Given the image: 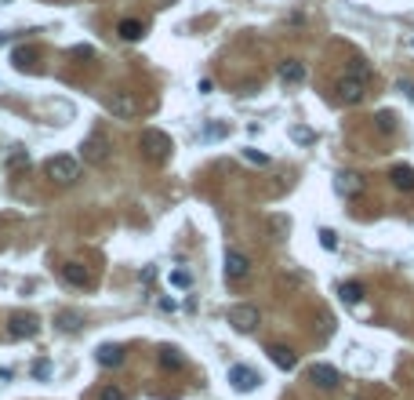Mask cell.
<instances>
[{
    "mask_svg": "<svg viewBox=\"0 0 414 400\" xmlns=\"http://www.w3.org/2000/svg\"><path fill=\"white\" fill-rule=\"evenodd\" d=\"M44 171H47V179H51V182L73 186L76 179H81V160H76V157H51L44 164Z\"/></svg>",
    "mask_w": 414,
    "mask_h": 400,
    "instance_id": "obj_1",
    "label": "cell"
},
{
    "mask_svg": "<svg viewBox=\"0 0 414 400\" xmlns=\"http://www.w3.org/2000/svg\"><path fill=\"white\" fill-rule=\"evenodd\" d=\"M171 135L156 131V127H149V131H142V157L153 160V164H164V160L171 157Z\"/></svg>",
    "mask_w": 414,
    "mask_h": 400,
    "instance_id": "obj_2",
    "label": "cell"
},
{
    "mask_svg": "<svg viewBox=\"0 0 414 400\" xmlns=\"http://www.w3.org/2000/svg\"><path fill=\"white\" fill-rule=\"evenodd\" d=\"M229 324H233L236 331L251 335L254 328L262 324V313H258V306H251V302H244V306H233V310H229Z\"/></svg>",
    "mask_w": 414,
    "mask_h": 400,
    "instance_id": "obj_3",
    "label": "cell"
},
{
    "mask_svg": "<svg viewBox=\"0 0 414 400\" xmlns=\"http://www.w3.org/2000/svg\"><path fill=\"white\" fill-rule=\"evenodd\" d=\"M81 153H84V164H94V168L106 164V160H109V138H106L102 131H94L84 146H81Z\"/></svg>",
    "mask_w": 414,
    "mask_h": 400,
    "instance_id": "obj_4",
    "label": "cell"
},
{
    "mask_svg": "<svg viewBox=\"0 0 414 400\" xmlns=\"http://www.w3.org/2000/svg\"><path fill=\"white\" fill-rule=\"evenodd\" d=\"M37 331H40V320L33 313H15L8 320V335H11V339H33Z\"/></svg>",
    "mask_w": 414,
    "mask_h": 400,
    "instance_id": "obj_5",
    "label": "cell"
},
{
    "mask_svg": "<svg viewBox=\"0 0 414 400\" xmlns=\"http://www.w3.org/2000/svg\"><path fill=\"white\" fill-rule=\"evenodd\" d=\"M306 375H309V382L316 390H338V382H342L338 367H331V364H313Z\"/></svg>",
    "mask_w": 414,
    "mask_h": 400,
    "instance_id": "obj_6",
    "label": "cell"
},
{
    "mask_svg": "<svg viewBox=\"0 0 414 400\" xmlns=\"http://www.w3.org/2000/svg\"><path fill=\"white\" fill-rule=\"evenodd\" d=\"M109 113L113 117H120V120H131L135 113H138V102H135V95H127V91H113L109 95Z\"/></svg>",
    "mask_w": 414,
    "mask_h": 400,
    "instance_id": "obj_7",
    "label": "cell"
},
{
    "mask_svg": "<svg viewBox=\"0 0 414 400\" xmlns=\"http://www.w3.org/2000/svg\"><path fill=\"white\" fill-rule=\"evenodd\" d=\"M229 382H233V390H236V393H251V390H258V386H262L258 371H251V367H244V364L229 367Z\"/></svg>",
    "mask_w": 414,
    "mask_h": 400,
    "instance_id": "obj_8",
    "label": "cell"
},
{
    "mask_svg": "<svg viewBox=\"0 0 414 400\" xmlns=\"http://www.w3.org/2000/svg\"><path fill=\"white\" fill-rule=\"evenodd\" d=\"M247 273H251L247 255H244V251H236V248H229V251H226V277L236 284V280H244Z\"/></svg>",
    "mask_w": 414,
    "mask_h": 400,
    "instance_id": "obj_9",
    "label": "cell"
},
{
    "mask_svg": "<svg viewBox=\"0 0 414 400\" xmlns=\"http://www.w3.org/2000/svg\"><path fill=\"white\" fill-rule=\"evenodd\" d=\"M265 353H269V360H273V364L280 367V371H295V367H298V357H295V349H291V346L269 342V349H265Z\"/></svg>",
    "mask_w": 414,
    "mask_h": 400,
    "instance_id": "obj_10",
    "label": "cell"
},
{
    "mask_svg": "<svg viewBox=\"0 0 414 400\" xmlns=\"http://www.w3.org/2000/svg\"><path fill=\"white\" fill-rule=\"evenodd\" d=\"M360 99H363V80L342 77V80H338V102H342V106H356Z\"/></svg>",
    "mask_w": 414,
    "mask_h": 400,
    "instance_id": "obj_11",
    "label": "cell"
},
{
    "mask_svg": "<svg viewBox=\"0 0 414 400\" xmlns=\"http://www.w3.org/2000/svg\"><path fill=\"white\" fill-rule=\"evenodd\" d=\"M62 277H66V284H73V287H91L94 284V273L81 262H66L62 266Z\"/></svg>",
    "mask_w": 414,
    "mask_h": 400,
    "instance_id": "obj_12",
    "label": "cell"
},
{
    "mask_svg": "<svg viewBox=\"0 0 414 400\" xmlns=\"http://www.w3.org/2000/svg\"><path fill=\"white\" fill-rule=\"evenodd\" d=\"M334 189H338L342 197H356L363 189V182H360L356 171H338V175H334Z\"/></svg>",
    "mask_w": 414,
    "mask_h": 400,
    "instance_id": "obj_13",
    "label": "cell"
},
{
    "mask_svg": "<svg viewBox=\"0 0 414 400\" xmlns=\"http://www.w3.org/2000/svg\"><path fill=\"white\" fill-rule=\"evenodd\" d=\"M276 77L283 80V84H301V80H306V66H301L298 58H288V62H280Z\"/></svg>",
    "mask_w": 414,
    "mask_h": 400,
    "instance_id": "obj_14",
    "label": "cell"
},
{
    "mask_svg": "<svg viewBox=\"0 0 414 400\" xmlns=\"http://www.w3.org/2000/svg\"><path fill=\"white\" fill-rule=\"evenodd\" d=\"M94 360H99L102 367H117V364H124V346H117V342H106V346H99V353H94Z\"/></svg>",
    "mask_w": 414,
    "mask_h": 400,
    "instance_id": "obj_15",
    "label": "cell"
},
{
    "mask_svg": "<svg viewBox=\"0 0 414 400\" xmlns=\"http://www.w3.org/2000/svg\"><path fill=\"white\" fill-rule=\"evenodd\" d=\"M389 179H392V186H396V189H404V193H414V168L396 164V168L389 171Z\"/></svg>",
    "mask_w": 414,
    "mask_h": 400,
    "instance_id": "obj_16",
    "label": "cell"
},
{
    "mask_svg": "<svg viewBox=\"0 0 414 400\" xmlns=\"http://www.w3.org/2000/svg\"><path fill=\"white\" fill-rule=\"evenodd\" d=\"M117 33H120L124 40H142V37H146V26H142L138 19H124V22L117 26Z\"/></svg>",
    "mask_w": 414,
    "mask_h": 400,
    "instance_id": "obj_17",
    "label": "cell"
},
{
    "mask_svg": "<svg viewBox=\"0 0 414 400\" xmlns=\"http://www.w3.org/2000/svg\"><path fill=\"white\" fill-rule=\"evenodd\" d=\"M338 298L349 302V306H356V302L363 298V287H360L356 280H345V284H338Z\"/></svg>",
    "mask_w": 414,
    "mask_h": 400,
    "instance_id": "obj_18",
    "label": "cell"
},
{
    "mask_svg": "<svg viewBox=\"0 0 414 400\" xmlns=\"http://www.w3.org/2000/svg\"><path fill=\"white\" fill-rule=\"evenodd\" d=\"M160 364L167 367V371H179V367H182L185 360L179 357V349H171V346H164V349H160Z\"/></svg>",
    "mask_w": 414,
    "mask_h": 400,
    "instance_id": "obj_19",
    "label": "cell"
},
{
    "mask_svg": "<svg viewBox=\"0 0 414 400\" xmlns=\"http://www.w3.org/2000/svg\"><path fill=\"white\" fill-rule=\"evenodd\" d=\"M291 138L301 142V146H313V142H316V131H313V127H306V124H295V127H291Z\"/></svg>",
    "mask_w": 414,
    "mask_h": 400,
    "instance_id": "obj_20",
    "label": "cell"
},
{
    "mask_svg": "<svg viewBox=\"0 0 414 400\" xmlns=\"http://www.w3.org/2000/svg\"><path fill=\"white\" fill-rule=\"evenodd\" d=\"M58 328L62 331H76V328H81V313H73V310L58 313Z\"/></svg>",
    "mask_w": 414,
    "mask_h": 400,
    "instance_id": "obj_21",
    "label": "cell"
},
{
    "mask_svg": "<svg viewBox=\"0 0 414 400\" xmlns=\"http://www.w3.org/2000/svg\"><path fill=\"white\" fill-rule=\"evenodd\" d=\"M378 131H396V113H389V109H381V113L374 117Z\"/></svg>",
    "mask_w": 414,
    "mask_h": 400,
    "instance_id": "obj_22",
    "label": "cell"
},
{
    "mask_svg": "<svg viewBox=\"0 0 414 400\" xmlns=\"http://www.w3.org/2000/svg\"><path fill=\"white\" fill-rule=\"evenodd\" d=\"M320 248L324 251H338V233H334V230H320Z\"/></svg>",
    "mask_w": 414,
    "mask_h": 400,
    "instance_id": "obj_23",
    "label": "cell"
},
{
    "mask_svg": "<svg viewBox=\"0 0 414 400\" xmlns=\"http://www.w3.org/2000/svg\"><path fill=\"white\" fill-rule=\"evenodd\" d=\"M99 400H127V393L120 386H102L99 390Z\"/></svg>",
    "mask_w": 414,
    "mask_h": 400,
    "instance_id": "obj_24",
    "label": "cell"
},
{
    "mask_svg": "<svg viewBox=\"0 0 414 400\" xmlns=\"http://www.w3.org/2000/svg\"><path fill=\"white\" fill-rule=\"evenodd\" d=\"M171 284H174V287H193V273H185V269H174V273H171Z\"/></svg>",
    "mask_w": 414,
    "mask_h": 400,
    "instance_id": "obj_25",
    "label": "cell"
},
{
    "mask_svg": "<svg viewBox=\"0 0 414 400\" xmlns=\"http://www.w3.org/2000/svg\"><path fill=\"white\" fill-rule=\"evenodd\" d=\"M244 157L251 160V164H269V157H265L262 150H244Z\"/></svg>",
    "mask_w": 414,
    "mask_h": 400,
    "instance_id": "obj_26",
    "label": "cell"
},
{
    "mask_svg": "<svg viewBox=\"0 0 414 400\" xmlns=\"http://www.w3.org/2000/svg\"><path fill=\"white\" fill-rule=\"evenodd\" d=\"M400 91L407 95V99H414V84H411V80H400Z\"/></svg>",
    "mask_w": 414,
    "mask_h": 400,
    "instance_id": "obj_27",
    "label": "cell"
},
{
    "mask_svg": "<svg viewBox=\"0 0 414 400\" xmlns=\"http://www.w3.org/2000/svg\"><path fill=\"white\" fill-rule=\"evenodd\" d=\"M11 378V371H4V367H0V382H8Z\"/></svg>",
    "mask_w": 414,
    "mask_h": 400,
    "instance_id": "obj_28",
    "label": "cell"
},
{
    "mask_svg": "<svg viewBox=\"0 0 414 400\" xmlns=\"http://www.w3.org/2000/svg\"><path fill=\"white\" fill-rule=\"evenodd\" d=\"M0 44H8V33H0Z\"/></svg>",
    "mask_w": 414,
    "mask_h": 400,
    "instance_id": "obj_29",
    "label": "cell"
},
{
    "mask_svg": "<svg viewBox=\"0 0 414 400\" xmlns=\"http://www.w3.org/2000/svg\"><path fill=\"white\" fill-rule=\"evenodd\" d=\"M0 4H8V0H0Z\"/></svg>",
    "mask_w": 414,
    "mask_h": 400,
    "instance_id": "obj_30",
    "label": "cell"
},
{
    "mask_svg": "<svg viewBox=\"0 0 414 400\" xmlns=\"http://www.w3.org/2000/svg\"><path fill=\"white\" fill-rule=\"evenodd\" d=\"M411 44H414V40H411Z\"/></svg>",
    "mask_w": 414,
    "mask_h": 400,
    "instance_id": "obj_31",
    "label": "cell"
}]
</instances>
